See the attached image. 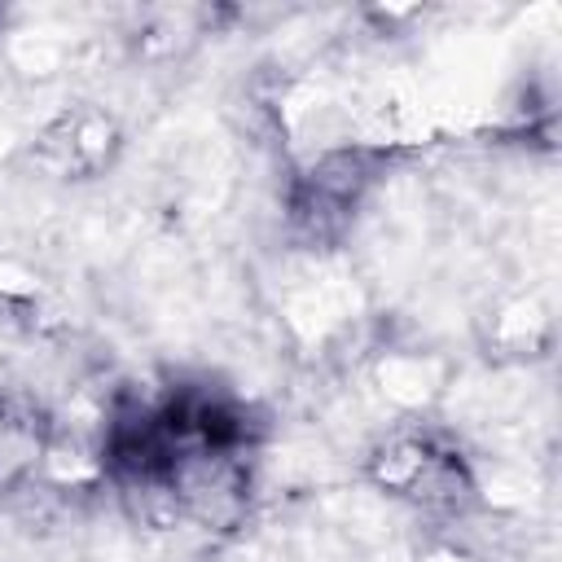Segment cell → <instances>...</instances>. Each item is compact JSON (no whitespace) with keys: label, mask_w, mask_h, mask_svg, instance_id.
Here are the masks:
<instances>
[{"label":"cell","mask_w":562,"mask_h":562,"mask_svg":"<svg viewBox=\"0 0 562 562\" xmlns=\"http://www.w3.org/2000/svg\"><path fill=\"white\" fill-rule=\"evenodd\" d=\"M40 457V430L22 413H0V479L26 470Z\"/></svg>","instance_id":"6da1fadb"}]
</instances>
